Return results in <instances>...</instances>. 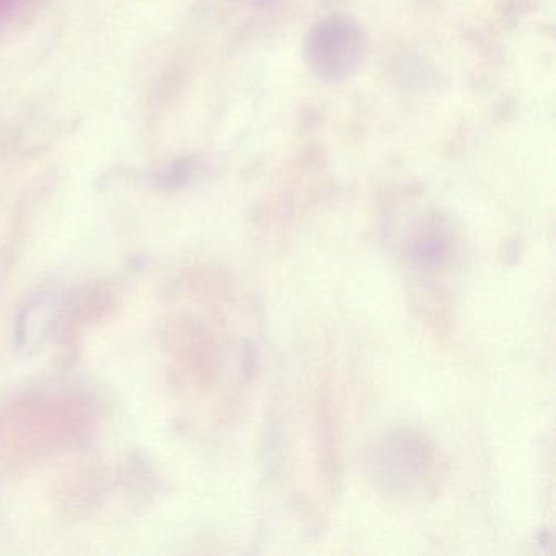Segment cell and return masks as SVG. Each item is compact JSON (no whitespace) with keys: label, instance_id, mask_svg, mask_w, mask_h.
<instances>
[{"label":"cell","instance_id":"cell-1","mask_svg":"<svg viewBox=\"0 0 556 556\" xmlns=\"http://www.w3.org/2000/svg\"><path fill=\"white\" fill-rule=\"evenodd\" d=\"M317 47L314 48L315 56H318L320 70H328L331 56L334 54V71L346 70L353 64L354 58L359 54L361 38L356 28L350 24H334L321 28L318 31Z\"/></svg>","mask_w":556,"mask_h":556}]
</instances>
